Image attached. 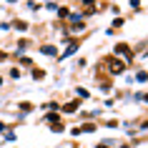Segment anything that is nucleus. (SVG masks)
I'll use <instances>...</instances> for the list:
<instances>
[{
	"instance_id": "obj_1",
	"label": "nucleus",
	"mask_w": 148,
	"mask_h": 148,
	"mask_svg": "<svg viewBox=\"0 0 148 148\" xmlns=\"http://www.w3.org/2000/svg\"><path fill=\"white\" fill-rule=\"evenodd\" d=\"M108 68L113 70V73H123L125 63H121V60H108Z\"/></svg>"
},
{
	"instance_id": "obj_2",
	"label": "nucleus",
	"mask_w": 148,
	"mask_h": 148,
	"mask_svg": "<svg viewBox=\"0 0 148 148\" xmlns=\"http://www.w3.org/2000/svg\"><path fill=\"white\" fill-rule=\"evenodd\" d=\"M116 53H123L125 58H131V48H128V45H118V48H116Z\"/></svg>"
},
{
	"instance_id": "obj_3",
	"label": "nucleus",
	"mask_w": 148,
	"mask_h": 148,
	"mask_svg": "<svg viewBox=\"0 0 148 148\" xmlns=\"http://www.w3.org/2000/svg\"><path fill=\"white\" fill-rule=\"evenodd\" d=\"M83 3H93V0H83Z\"/></svg>"
},
{
	"instance_id": "obj_4",
	"label": "nucleus",
	"mask_w": 148,
	"mask_h": 148,
	"mask_svg": "<svg viewBox=\"0 0 148 148\" xmlns=\"http://www.w3.org/2000/svg\"><path fill=\"white\" fill-rule=\"evenodd\" d=\"M3 58H5V55H3V53H0V60H3Z\"/></svg>"
}]
</instances>
